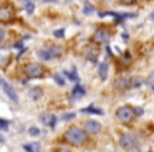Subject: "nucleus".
I'll use <instances>...</instances> for the list:
<instances>
[{"instance_id": "nucleus-1", "label": "nucleus", "mask_w": 154, "mask_h": 152, "mask_svg": "<svg viewBox=\"0 0 154 152\" xmlns=\"http://www.w3.org/2000/svg\"><path fill=\"white\" fill-rule=\"evenodd\" d=\"M87 133L78 128H71L65 134V139L68 143L74 146H81L87 141Z\"/></svg>"}, {"instance_id": "nucleus-2", "label": "nucleus", "mask_w": 154, "mask_h": 152, "mask_svg": "<svg viewBox=\"0 0 154 152\" xmlns=\"http://www.w3.org/2000/svg\"><path fill=\"white\" fill-rule=\"evenodd\" d=\"M62 53V48L60 45H51L45 50H40L38 52V56L42 60H51L54 57H58Z\"/></svg>"}, {"instance_id": "nucleus-3", "label": "nucleus", "mask_w": 154, "mask_h": 152, "mask_svg": "<svg viewBox=\"0 0 154 152\" xmlns=\"http://www.w3.org/2000/svg\"><path fill=\"white\" fill-rule=\"evenodd\" d=\"M141 85V78H117L114 81V87L118 90H126L129 89V88L139 87Z\"/></svg>"}, {"instance_id": "nucleus-4", "label": "nucleus", "mask_w": 154, "mask_h": 152, "mask_svg": "<svg viewBox=\"0 0 154 152\" xmlns=\"http://www.w3.org/2000/svg\"><path fill=\"white\" fill-rule=\"evenodd\" d=\"M116 116L121 123H130V121L133 119L134 116V111L128 106H125V107H121L117 110L116 112Z\"/></svg>"}, {"instance_id": "nucleus-5", "label": "nucleus", "mask_w": 154, "mask_h": 152, "mask_svg": "<svg viewBox=\"0 0 154 152\" xmlns=\"http://www.w3.org/2000/svg\"><path fill=\"white\" fill-rule=\"evenodd\" d=\"M25 73L30 78H38L43 75L45 69L39 63H30L25 69Z\"/></svg>"}, {"instance_id": "nucleus-6", "label": "nucleus", "mask_w": 154, "mask_h": 152, "mask_svg": "<svg viewBox=\"0 0 154 152\" xmlns=\"http://www.w3.org/2000/svg\"><path fill=\"white\" fill-rule=\"evenodd\" d=\"M138 145V141L132 134H123L121 137V146L126 150H132L136 148Z\"/></svg>"}, {"instance_id": "nucleus-7", "label": "nucleus", "mask_w": 154, "mask_h": 152, "mask_svg": "<svg viewBox=\"0 0 154 152\" xmlns=\"http://www.w3.org/2000/svg\"><path fill=\"white\" fill-rule=\"evenodd\" d=\"M110 38H111V33H110L109 30L106 29V28H100V29H98L95 32L93 39L95 42L103 43V42L109 41Z\"/></svg>"}, {"instance_id": "nucleus-8", "label": "nucleus", "mask_w": 154, "mask_h": 152, "mask_svg": "<svg viewBox=\"0 0 154 152\" xmlns=\"http://www.w3.org/2000/svg\"><path fill=\"white\" fill-rule=\"evenodd\" d=\"M11 51L7 47H0V68H5L11 59Z\"/></svg>"}, {"instance_id": "nucleus-9", "label": "nucleus", "mask_w": 154, "mask_h": 152, "mask_svg": "<svg viewBox=\"0 0 154 152\" xmlns=\"http://www.w3.org/2000/svg\"><path fill=\"white\" fill-rule=\"evenodd\" d=\"M1 87H2L4 93L7 94V96H9V98L11 99L12 101H14V103H18V101H19V97H18L17 92L15 91V89H14V88L12 87L10 83H7V81H5V83H3Z\"/></svg>"}, {"instance_id": "nucleus-10", "label": "nucleus", "mask_w": 154, "mask_h": 152, "mask_svg": "<svg viewBox=\"0 0 154 152\" xmlns=\"http://www.w3.org/2000/svg\"><path fill=\"white\" fill-rule=\"evenodd\" d=\"M85 130L92 134H96L101 131V125L96 121H88L85 123Z\"/></svg>"}, {"instance_id": "nucleus-11", "label": "nucleus", "mask_w": 154, "mask_h": 152, "mask_svg": "<svg viewBox=\"0 0 154 152\" xmlns=\"http://www.w3.org/2000/svg\"><path fill=\"white\" fill-rule=\"evenodd\" d=\"M12 18V11L11 9L4 7H0V21L1 22H7Z\"/></svg>"}, {"instance_id": "nucleus-12", "label": "nucleus", "mask_w": 154, "mask_h": 152, "mask_svg": "<svg viewBox=\"0 0 154 152\" xmlns=\"http://www.w3.org/2000/svg\"><path fill=\"white\" fill-rule=\"evenodd\" d=\"M41 121H42L43 125L54 128L56 125V116L51 115V114H47V115H43V116L41 117Z\"/></svg>"}, {"instance_id": "nucleus-13", "label": "nucleus", "mask_w": 154, "mask_h": 152, "mask_svg": "<svg viewBox=\"0 0 154 152\" xmlns=\"http://www.w3.org/2000/svg\"><path fill=\"white\" fill-rule=\"evenodd\" d=\"M86 91L80 85H76L74 88L73 92H72V98L73 99H79L83 96H85Z\"/></svg>"}, {"instance_id": "nucleus-14", "label": "nucleus", "mask_w": 154, "mask_h": 152, "mask_svg": "<svg viewBox=\"0 0 154 152\" xmlns=\"http://www.w3.org/2000/svg\"><path fill=\"white\" fill-rule=\"evenodd\" d=\"M29 95L33 101H38L42 96V90L39 87H34L29 91Z\"/></svg>"}, {"instance_id": "nucleus-15", "label": "nucleus", "mask_w": 154, "mask_h": 152, "mask_svg": "<svg viewBox=\"0 0 154 152\" xmlns=\"http://www.w3.org/2000/svg\"><path fill=\"white\" fill-rule=\"evenodd\" d=\"M108 72H109V66H108L107 63H101L99 65V69H98V73L100 78L103 80H105L108 77Z\"/></svg>"}, {"instance_id": "nucleus-16", "label": "nucleus", "mask_w": 154, "mask_h": 152, "mask_svg": "<svg viewBox=\"0 0 154 152\" xmlns=\"http://www.w3.org/2000/svg\"><path fill=\"white\" fill-rule=\"evenodd\" d=\"M23 149L29 152H37L40 150V146L38 145L37 143H32L29 144V145H25L23 146Z\"/></svg>"}, {"instance_id": "nucleus-17", "label": "nucleus", "mask_w": 154, "mask_h": 152, "mask_svg": "<svg viewBox=\"0 0 154 152\" xmlns=\"http://www.w3.org/2000/svg\"><path fill=\"white\" fill-rule=\"evenodd\" d=\"M83 112H87V113H91V114H97V115H103V112L100 109H97V108H93V107H88L86 109L81 110Z\"/></svg>"}, {"instance_id": "nucleus-18", "label": "nucleus", "mask_w": 154, "mask_h": 152, "mask_svg": "<svg viewBox=\"0 0 154 152\" xmlns=\"http://www.w3.org/2000/svg\"><path fill=\"white\" fill-rule=\"evenodd\" d=\"M54 80L58 83L59 86H65V79L62 78V76H60L59 74H55L54 75Z\"/></svg>"}, {"instance_id": "nucleus-19", "label": "nucleus", "mask_w": 154, "mask_h": 152, "mask_svg": "<svg viewBox=\"0 0 154 152\" xmlns=\"http://www.w3.org/2000/svg\"><path fill=\"white\" fill-rule=\"evenodd\" d=\"M29 133H30V135H32V136H38L39 133H40V130L38 129L37 127H31L29 129Z\"/></svg>"}, {"instance_id": "nucleus-20", "label": "nucleus", "mask_w": 154, "mask_h": 152, "mask_svg": "<svg viewBox=\"0 0 154 152\" xmlns=\"http://www.w3.org/2000/svg\"><path fill=\"white\" fill-rule=\"evenodd\" d=\"M34 9H35V5H34L33 2H27V4H25V11H27L28 14H33Z\"/></svg>"}, {"instance_id": "nucleus-21", "label": "nucleus", "mask_w": 154, "mask_h": 152, "mask_svg": "<svg viewBox=\"0 0 154 152\" xmlns=\"http://www.w3.org/2000/svg\"><path fill=\"white\" fill-rule=\"evenodd\" d=\"M65 75H68V77H69L71 80H78V77H77V74H76L75 70L73 71V73H69V72L65 71Z\"/></svg>"}, {"instance_id": "nucleus-22", "label": "nucleus", "mask_w": 154, "mask_h": 152, "mask_svg": "<svg viewBox=\"0 0 154 152\" xmlns=\"http://www.w3.org/2000/svg\"><path fill=\"white\" fill-rule=\"evenodd\" d=\"M54 36L57 38H62L65 36V30L63 29H60V30H56L54 32Z\"/></svg>"}, {"instance_id": "nucleus-23", "label": "nucleus", "mask_w": 154, "mask_h": 152, "mask_svg": "<svg viewBox=\"0 0 154 152\" xmlns=\"http://www.w3.org/2000/svg\"><path fill=\"white\" fill-rule=\"evenodd\" d=\"M76 116L75 113H65L62 115V119L63 121H70V119H73Z\"/></svg>"}, {"instance_id": "nucleus-24", "label": "nucleus", "mask_w": 154, "mask_h": 152, "mask_svg": "<svg viewBox=\"0 0 154 152\" xmlns=\"http://www.w3.org/2000/svg\"><path fill=\"white\" fill-rule=\"evenodd\" d=\"M94 7H91V5H86L85 7V10H83V13L86 14V15H90V14H92V13H94Z\"/></svg>"}, {"instance_id": "nucleus-25", "label": "nucleus", "mask_w": 154, "mask_h": 152, "mask_svg": "<svg viewBox=\"0 0 154 152\" xmlns=\"http://www.w3.org/2000/svg\"><path fill=\"white\" fill-rule=\"evenodd\" d=\"M7 126H9V121H4V119H0V129L7 130Z\"/></svg>"}, {"instance_id": "nucleus-26", "label": "nucleus", "mask_w": 154, "mask_h": 152, "mask_svg": "<svg viewBox=\"0 0 154 152\" xmlns=\"http://www.w3.org/2000/svg\"><path fill=\"white\" fill-rule=\"evenodd\" d=\"M148 83H151V85H154V71L151 72L148 76Z\"/></svg>"}, {"instance_id": "nucleus-27", "label": "nucleus", "mask_w": 154, "mask_h": 152, "mask_svg": "<svg viewBox=\"0 0 154 152\" xmlns=\"http://www.w3.org/2000/svg\"><path fill=\"white\" fill-rule=\"evenodd\" d=\"M135 114L138 115V116H141V115L144 114V110L141 109V108H136V109H135Z\"/></svg>"}, {"instance_id": "nucleus-28", "label": "nucleus", "mask_w": 154, "mask_h": 152, "mask_svg": "<svg viewBox=\"0 0 154 152\" xmlns=\"http://www.w3.org/2000/svg\"><path fill=\"white\" fill-rule=\"evenodd\" d=\"M4 35H5V32L3 29H0V42L3 40V38H4Z\"/></svg>"}, {"instance_id": "nucleus-29", "label": "nucleus", "mask_w": 154, "mask_h": 152, "mask_svg": "<svg viewBox=\"0 0 154 152\" xmlns=\"http://www.w3.org/2000/svg\"><path fill=\"white\" fill-rule=\"evenodd\" d=\"M4 83H5V80H4V79H3V77H2V76L0 75V86H2Z\"/></svg>"}, {"instance_id": "nucleus-30", "label": "nucleus", "mask_w": 154, "mask_h": 152, "mask_svg": "<svg viewBox=\"0 0 154 152\" xmlns=\"http://www.w3.org/2000/svg\"><path fill=\"white\" fill-rule=\"evenodd\" d=\"M150 18H151L152 20H153V21H154V12H153V13H152V14H151V15H150Z\"/></svg>"}, {"instance_id": "nucleus-31", "label": "nucleus", "mask_w": 154, "mask_h": 152, "mask_svg": "<svg viewBox=\"0 0 154 152\" xmlns=\"http://www.w3.org/2000/svg\"><path fill=\"white\" fill-rule=\"evenodd\" d=\"M45 2H49V1H54V0H43Z\"/></svg>"}, {"instance_id": "nucleus-32", "label": "nucleus", "mask_w": 154, "mask_h": 152, "mask_svg": "<svg viewBox=\"0 0 154 152\" xmlns=\"http://www.w3.org/2000/svg\"><path fill=\"white\" fill-rule=\"evenodd\" d=\"M153 90H154V87H153Z\"/></svg>"}]
</instances>
